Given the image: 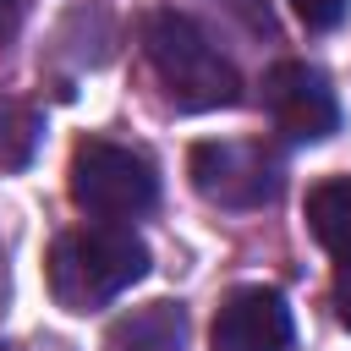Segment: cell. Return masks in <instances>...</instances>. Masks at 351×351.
Wrapping results in <instances>:
<instances>
[{
  "instance_id": "cell-1",
  "label": "cell",
  "mask_w": 351,
  "mask_h": 351,
  "mask_svg": "<svg viewBox=\"0 0 351 351\" xmlns=\"http://www.w3.org/2000/svg\"><path fill=\"white\" fill-rule=\"evenodd\" d=\"M143 55L176 110H225L241 99L236 66L186 11H148L143 16Z\"/></svg>"
},
{
  "instance_id": "cell-2",
  "label": "cell",
  "mask_w": 351,
  "mask_h": 351,
  "mask_svg": "<svg viewBox=\"0 0 351 351\" xmlns=\"http://www.w3.org/2000/svg\"><path fill=\"white\" fill-rule=\"evenodd\" d=\"M148 274V247L132 225H82L49 247V291L66 313H93Z\"/></svg>"
},
{
  "instance_id": "cell-3",
  "label": "cell",
  "mask_w": 351,
  "mask_h": 351,
  "mask_svg": "<svg viewBox=\"0 0 351 351\" xmlns=\"http://www.w3.org/2000/svg\"><path fill=\"white\" fill-rule=\"evenodd\" d=\"M159 197V176L148 165V154L110 143V137H82L71 148V203L104 225L137 219L148 214Z\"/></svg>"
},
{
  "instance_id": "cell-4",
  "label": "cell",
  "mask_w": 351,
  "mask_h": 351,
  "mask_svg": "<svg viewBox=\"0 0 351 351\" xmlns=\"http://www.w3.org/2000/svg\"><path fill=\"white\" fill-rule=\"evenodd\" d=\"M192 186L219 208H263L280 192V154L263 143H197L192 148Z\"/></svg>"
},
{
  "instance_id": "cell-5",
  "label": "cell",
  "mask_w": 351,
  "mask_h": 351,
  "mask_svg": "<svg viewBox=\"0 0 351 351\" xmlns=\"http://www.w3.org/2000/svg\"><path fill=\"white\" fill-rule=\"evenodd\" d=\"M263 104L269 121L291 137V143H324L340 126V99L329 88V77L307 60H280L263 77Z\"/></svg>"
},
{
  "instance_id": "cell-6",
  "label": "cell",
  "mask_w": 351,
  "mask_h": 351,
  "mask_svg": "<svg viewBox=\"0 0 351 351\" xmlns=\"http://www.w3.org/2000/svg\"><path fill=\"white\" fill-rule=\"evenodd\" d=\"M291 307L269 285H241L219 302L208 346L214 351H291Z\"/></svg>"
},
{
  "instance_id": "cell-7",
  "label": "cell",
  "mask_w": 351,
  "mask_h": 351,
  "mask_svg": "<svg viewBox=\"0 0 351 351\" xmlns=\"http://www.w3.org/2000/svg\"><path fill=\"white\" fill-rule=\"evenodd\" d=\"M104 351H186V318L176 302H148L132 307L110 324Z\"/></svg>"
},
{
  "instance_id": "cell-8",
  "label": "cell",
  "mask_w": 351,
  "mask_h": 351,
  "mask_svg": "<svg viewBox=\"0 0 351 351\" xmlns=\"http://www.w3.org/2000/svg\"><path fill=\"white\" fill-rule=\"evenodd\" d=\"M307 230L313 241L329 252V258H346L351 252V176H329L307 192Z\"/></svg>"
},
{
  "instance_id": "cell-9",
  "label": "cell",
  "mask_w": 351,
  "mask_h": 351,
  "mask_svg": "<svg viewBox=\"0 0 351 351\" xmlns=\"http://www.w3.org/2000/svg\"><path fill=\"white\" fill-rule=\"evenodd\" d=\"M33 137H38L33 110H22V104H11L0 93V165H22L33 154Z\"/></svg>"
},
{
  "instance_id": "cell-10",
  "label": "cell",
  "mask_w": 351,
  "mask_h": 351,
  "mask_svg": "<svg viewBox=\"0 0 351 351\" xmlns=\"http://www.w3.org/2000/svg\"><path fill=\"white\" fill-rule=\"evenodd\" d=\"M291 5H296V16H302L307 27H318V33H324V27H340L346 11H351V0H291Z\"/></svg>"
},
{
  "instance_id": "cell-11",
  "label": "cell",
  "mask_w": 351,
  "mask_h": 351,
  "mask_svg": "<svg viewBox=\"0 0 351 351\" xmlns=\"http://www.w3.org/2000/svg\"><path fill=\"white\" fill-rule=\"evenodd\" d=\"M335 313H340V324L351 329V252L335 258Z\"/></svg>"
},
{
  "instance_id": "cell-12",
  "label": "cell",
  "mask_w": 351,
  "mask_h": 351,
  "mask_svg": "<svg viewBox=\"0 0 351 351\" xmlns=\"http://www.w3.org/2000/svg\"><path fill=\"white\" fill-rule=\"evenodd\" d=\"M22 27V0H0V44Z\"/></svg>"
},
{
  "instance_id": "cell-13",
  "label": "cell",
  "mask_w": 351,
  "mask_h": 351,
  "mask_svg": "<svg viewBox=\"0 0 351 351\" xmlns=\"http://www.w3.org/2000/svg\"><path fill=\"white\" fill-rule=\"evenodd\" d=\"M0 351H5V346H0Z\"/></svg>"
}]
</instances>
